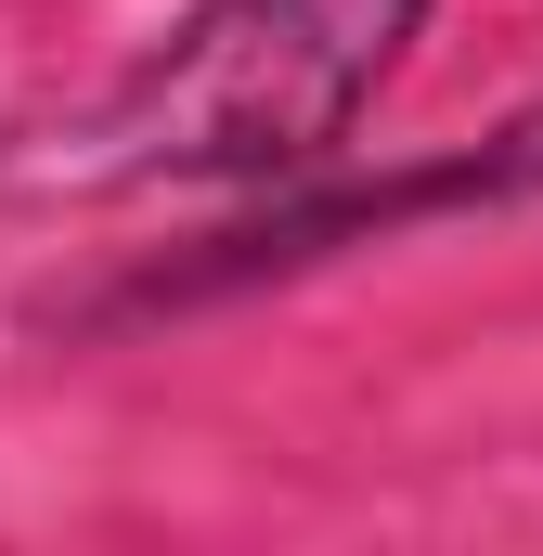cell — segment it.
<instances>
[{
    "label": "cell",
    "mask_w": 543,
    "mask_h": 556,
    "mask_svg": "<svg viewBox=\"0 0 543 556\" xmlns=\"http://www.w3.org/2000/svg\"><path fill=\"white\" fill-rule=\"evenodd\" d=\"M543 194V104L518 117H492L479 142H440V155H402V168H311V181H272L247 220H220V233H194V247H168V260H142L117 273L104 298H78L65 324L91 337V324H168V311H220V298H260L285 273H324V260H350V247H389V233H427V220H466V207H531Z\"/></svg>",
    "instance_id": "7a4b0ae2"
},
{
    "label": "cell",
    "mask_w": 543,
    "mask_h": 556,
    "mask_svg": "<svg viewBox=\"0 0 543 556\" xmlns=\"http://www.w3.org/2000/svg\"><path fill=\"white\" fill-rule=\"evenodd\" d=\"M440 0H181L104 91L0 142V194H272L363 155L376 91L414 65Z\"/></svg>",
    "instance_id": "6da1fadb"
}]
</instances>
